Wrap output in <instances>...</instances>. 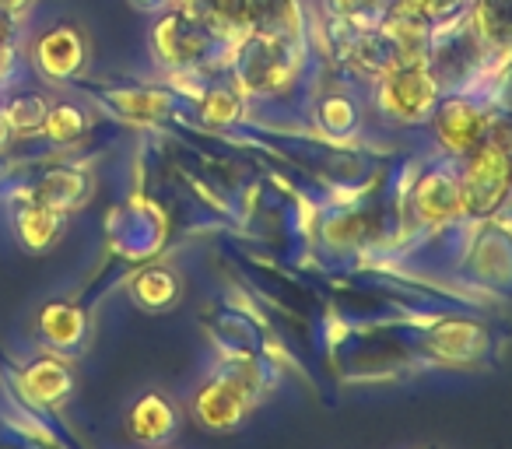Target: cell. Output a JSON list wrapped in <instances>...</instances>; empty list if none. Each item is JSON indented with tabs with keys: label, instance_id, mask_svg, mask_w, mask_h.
I'll use <instances>...</instances> for the list:
<instances>
[{
	"label": "cell",
	"instance_id": "2",
	"mask_svg": "<svg viewBox=\"0 0 512 449\" xmlns=\"http://www.w3.org/2000/svg\"><path fill=\"white\" fill-rule=\"evenodd\" d=\"M379 102L397 120L418 123L435 109V78L428 74V67L421 60H400L397 67L386 71L383 88H379Z\"/></svg>",
	"mask_w": 512,
	"mask_h": 449
},
{
	"label": "cell",
	"instance_id": "14",
	"mask_svg": "<svg viewBox=\"0 0 512 449\" xmlns=\"http://www.w3.org/2000/svg\"><path fill=\"white\" fill-rule=\"evenodd\" d=\"M85 197V179L78 172H50L39 186V200L36 204H46L53 211H64V207H74Z\"/></svg>",
	"mask_w": 512,
	"mask_h": 449
},
{
	"label": "cell",
	"instance_id": "17",
	"mask_svg": "<svg viewBox=\"0 0 512 449\" xmlns=\"http://www.w3.org/2000/svg\"><path fill=\"white\" fill-rule=\"evenodd\" d=\"M113 102L134 120H158V116L169 113V99L162 92H123L113 95Z\"/></svg>",
	"mask_w": 512,
	"mask_h": 449
},
{
	"label": "cell",
	"instance_id": "19",
	"mask_svg": "<svg viewBox=\"0 0 512 449\" xmlns=\"http://www.w3.org/2000/svg\"><path fill=\"white\" fill-rule=\"evenodd\" d=\"M200 109H204V116L211 123H228L239 116V99H235V92H228V88H211V92L204 95V102H200Z\"/></svg>",
	"mask_w": 512,
	"mask_h": 449
},
{
	"label": "cell",
	"instance_id": "18",
	"mask_svg": "<svg viewBox=\"0 0 512 449\" xmlns=\"http://www.w3.org/2000/svg\"><path fill=\"white\" fill-rule=\"evenodd\" d=\"M43 127H46V134H50L53 141L67 144V141H74V137H81V130H85V116H81L74 106H57V109H50V113H46Z\"/></svg>",
	"mask_w": 512,
	"mask_h": 449
},
{
	"label": "cell",
	"instance_id": "20",
	"mask_svg": "<svg viewBox=\"0 0 512 449\" xmlns=\"http://www.w3.org/2000/svg\"><path fill=\"white\" fill-rule=\"evenodd\" d=\"M323 120L330 123V127L334 130H344V127H351V120H355V116H351V102H344V99H330V102H323Z\"/></svg>",
	"mask_w": 512,
	"mask_h": 449
},
{
	"label": "cell",
	"instance_id": "13",
	"mask_svg": "<svg viewBox=\"0 0 512 449\" xmlns=\"http://www.w3.org/2000/svg\"><path fill=\"white\" fill-rule=\"evenodd\" d=\"M179 295V281L169 271H144L134 278V299L144 309H169Z\"/></svg>",
	"mask_w": 512,
	"mask_h": 449
},
{
	"label": "cell",
	"instance_id": "15",
	"mask_svg": "<svg viewBox=\"0 0 512 449\" xmlns=\"http://www.w3.org/2000/svg\"><path fill=\"white\" fill-rule=\"evenodd\" d=\"M22 239L32 250H46L57 239V211L46 204H32L22 214Z\"/></svg>",
	"mask_w": 512,
	"mask_h": 449
},
{
	"label": "cell",
	"instance_id": "21",
	"mask_svg": "<svg viewBox=\"0 0 512 449\" xmlns=\"http://www.w3.org/2000/svg\"><path fill=\"white\" fill-rule=\"evenodd\" d=\"M25 0H0V11H15V8H22Z\"/></svg>",
	"mask_w": 512,
	"mask_h": 449
},
{
	"label": "cell",
	"instance_id": "6",
	"mask_svg": "<svg viewBox=\"0 0 512 449\" xmlns=\"http://www.w3.org/2000/svg\"><path fill=\"white\" fill-rule=\"evenodd\" d=\"M484 348H488V334H484V327H477V323L470 320H442L439 327H432V334H428V351H432L439 362H477V358L484 355Z\"/></svg>",
	"mask_w": 512,
	"mask_h": 449
},
{
	"label": "cell",
	"instance_id": "5",
	"mask_svg": "<svg viewBox=\"0 0 512 449\" xmlns=\"http://www.w3.org/2000/svg\"><path fill=\"white\" fill-rule=\"evenodd\" d=\"M484 127H488L484 113H477L463 99H446L435 109V137L453 155H467L477 141H484Z\"/></svg>",
	"mask_w": 512,
	"mask_h": 449
},
{
	"label": "cell",
	"instance_id": "12",
	"mask_svg": "<svg viewBox=\"0 0 512 449\" xmlns=\"http://www.w3.org/2000/svg\"><path fill=\"white\" fill-rule=\"evenodd\" d=\"M85 327V313L78 306H67V302H53L39 316V330H43V337L53 348H78L81 337H85Z\"/></svg>",
	"mask_w": 512,
	"mask_h": 449
},
{
	"label": "cell",
	"instance_id": "11",
	"mask_svg": "<svg viewBox=\"0 0 512 449\" xmlns=\"http://www.w3.org/2000/svg\"><path fill=\"white\" fill-rule=\"evenodd\" d=\"M81 57H85V46L74 29H57L39 43V64L50 78H71L81 67Z\"/></svg>",
	"mask_w": 512,
	"mask_h": 449
},
{
	"label": "cell",
	"instance_id": "10",
	"mask_svg": "<svg viewBox=\"0 0 512 449\" xmlns=\"http://www.w3.org/2000/svg\"><path fill=\"white\" fill-rule=\"evenodd\" d=\"M22 386L36 404H57V400H64L67 393H71L74 379H71L67 362H60V358H43V362L25 369Z\"/></svg>",
	"mask_w": 512,
	"mask_h": 449
},
{
	"label": "cell",
	"instance_id": "4",
	"mask_svg": "<svg viewBox=\"0 0 512 449\" xmlns=\"http://www.w3.org/2000/svg\"><path fill=\"white\" fill-rule=\"evenodd\" d=\"M414 211L425 225H449L463 214L460 179L453 172H425L421 183L414 186Z\"/></svg>",
	"mask_w": 512,
	"mask_h": 449
},
{
	"label": "cell",
	"instance_id": "8",
	"mask_svg": "<svg viewBox=\"0 0 512 449\" xmlns=\"http://www.w3.org/2000/svg\"><path fill=\"white\" fill-rule=\"evenodd\" d=\"M204 22H186V18L172 15L158 25L155 46L169 64H190L204 53Z\"/></svg>",
	"mask_w": 512,
	"mask_h": 449
},
{
	"label": "cell",
	"instance_id": "3",
	"mask_svg": "<svg viewBox=\"0 0 512 449\" xmlns=\"http://www.w3.org/2000/svg\"><path fill=\"white\" fill-rule=\"evenodd\" d=\"M253 407V383L239 372H221L211 383H204L193 397V414L211 432L235 428Z\"/></svg>",
	"mask_w": 512,
	"mask_h": 449
},
{
	"label": "cell",
	"instance_id": "16",
	"mask_svg": "<svg viewBox=\"0 0 512 449\" xmlns=\"http://www.w3.org/2000/svg\"><path fill=\"white\" fill-rule=\"evenodd\" d=\"M200 22L211 25H246L249 0H186Z\"/></svg>",
	"mask_w": 512,
	"mask_h": 449
},
{
	"label": "cell",
	"instance_id": "1",
	"mask_svg": "<svg viewBox=\"0 0 512 449\" xmlns=\"http://www.w3.org/2000/svg\"><path fill=\"white\" fill-rule=\"evenodd\" d=\"M460 200L463 214L488 218L505 204L512 186V151L505 141H477L467 151V162L460 169Z\"/></svg>",
	"mask_w": 512,
	"mask_h": 449
},
{
	"label": "cell",
	"instance_id": "9",
	"mask_svg": "<svg viewBox=\"0 0 512 449\" xmlns=\"http://www.w3.org/2000/svg\"><path fill=\"white\" fill-rule=\"evenodd\" d=\"M246 25H253L256 36L285 43L299 36V4L295 0H249Z\"/></svg>",
	"mask_w": 512,
	"mask_h": 449
},
{
	"label": "cell",
	"instance_id": "7",
	"mask_svg": "<svg viewBox=\"0 0 512 449\" xmlns=\"http://www.w3.org/2000/svg\"><path fill=\"white\" fill-rule=\"evenodd\" d=\"M127 428L144 446L165 442L172 435V428H176V407H172L162 393H144V397H137V404L130 407Z\"/></svg>",
	"mask_w": 512,
	"mask_h": 449
}]
</instances>
